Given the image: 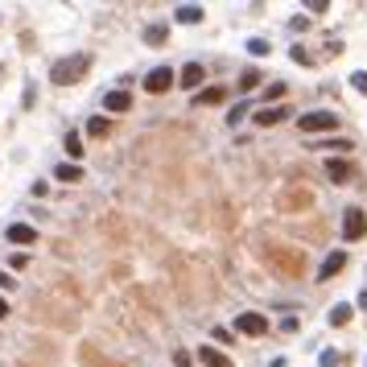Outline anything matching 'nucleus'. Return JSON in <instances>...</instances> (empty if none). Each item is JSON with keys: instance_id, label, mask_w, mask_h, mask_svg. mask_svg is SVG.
<instances>
[{"instance_id": "nucleus-1", "label": "nucleus", "mask_w": 367, "mask_h": 367, "mask_svg": "<svg viewBox=\"0 0 367 367\" xmlns=\"http://www.w3.org/2000/svg\"><path fill=\"white\" fill-rule=\"evenodd\" d=\"M87 66H91V58H87V54L62 58V62H54V66H50V83H58V87H70V83H78V78L87 74Z\"/></svg>"}, {"instance_id": "nucleus-2", "label": "nucleus", "mask_w": 367, "mask_h": 367, "mask_svg": "<svg viewBox=\"0 0 367 367\" xmlns=\"http://www.w3.org/2000/svg\"><path fill=\"white\" fill-rule=\"evenodd\" d=\"M364 235H367V215L359 207H347V211H343V240L355 244V240H364Z\"/></svg>"}, {"instance_id": "nucleus-3", "label": "nucleus", "mask_w": 367, "mask_h": 367, "mask_svg": "<svg viewBox=\"0 0 367 367\" xmlns=\"http://www.w3.org/2000/svg\"><path fill=\"white\" fill-rule=\"evenodd\" d=\"M297 128L302 132H331V128H339V116L335 112H306V116H297Z\"/></svg>"}, {"instance_id": "nucleus-4", "label": "nucleus", "mask_w": 367, "mask_h": 367, "mask_svg": "<svg viewBox=\"0 0 367 367\" xmlns=\"http://www.w3.org/2000/svg\"><path fill=\"white\" fill-rule=\"evenodd\" d=\"M174 83H178V70H169V66H153V70L145 74V91H153V95L169 91Z\"/></svg>"}, {"instance_id": "nucleus-5", "label": "nucleus", "mask_w": 367, "mask_h": 367, "mask_svg": "<svg viewBox=\"0 0 367 367\" xmlns=\"http://www.w3.org/2000/svg\"><path fill=\"white\" fill-rule=\"evenodd\" d=\"M235 331L260 339V335H269V318H264V314H240V318H235Z\"/></svg>"}, {"instance_id": "nucleus-6", "label": "nucleus", "mask_w": 367, "mask_h": 367, "mask_svg": "<svg viewBox=\"0 0 367 367\" xmlns=\"http://www.w3.org/2000/svg\"><path fill=\"white\" fill-rule=\"evenodd\" d=\"M202 78H207V70H202L198 62H186V66L178 70V87H186V91H194V95H198V83H202Z\"/></svg>"}, {"instance_id": "nucleus-7", "label": "nucleus", "mask_w": 367, "mask_h": 367, "mask_svg": "<svg viewBox=\"0 0 367 367\" xmlns=\"http://www.w3.org/2000/svg\"><path fill=\"white\" fill-rule=\"evenodd\" d=\"M4 240H8V244H37V231H33L29 223H8V227H4Z\"/></svg>"}, {"instance_id": "nucleus-8", "label": "nucleus", "mask_w": 367, "mask_h": 367, "mask_svg": "<svg viewBox=\"0 0 367 367\" xmlns=\"http://www.w3.org/2000/svg\"><path fill=\"white\" fill-rule=\"evenodd\" d=\"M343 264H347V252L339 248V252H331L326 260H322V269H318V281H331V277H339L343 273Z\"/></svg>"}, {"instance_id": "nucleus-9", "label": "nucleus", "mask_w": 367, "mask_h": 367, "mask_svg": "<svg viewBox=\"0 0 367 367\" xmlns=\"http://www.w3.org/2000/svg\"><path fill=\"white\" fill-rule=\"evenodd\" d=\"M326 178H331L335 186H347V182H351V165H347L343 157H331V161H326Z\"/></svg>"}, {"instance_id": "nucleus-10", "label": "nucleus", "mask_w": 367, "mask_h": 367, "mask_svg": "<svg viewBox=\"0 0 367 367\" xmlns=\"http://www.w3.org/2000/svg\"><path fill=\"white\" fill-rule=\"evenodd\" d=\"M132 107V95L128 91H107L103 95V112H128Z\"/></svg>"}, {"instance_id": "nucleus-11", "label": "nucleus", "mask_w": 367, "mask_h": 367, "mask_svg": "<svg viewBox=\"0 0 367 367\" xmlns=\"http://www.w3.org/2000/svg\"><path fill=\"white\" fill-rule=\"evenodd\" d=\"M285 116H289V112H285V107H260V112H256V116H252V120H256V124H260V128H273V124H281V120H285Z\"/></svg>"}, {"instance_id": "nucleus-12", "label": "nucleus", "mask_w": 367, "mask_h": 367, "mask_svg": "<svg viewBox=\"0 0 367 367\" xmlns=\"http://www.w3.org/2000/svg\"><path fill=\"white\" fill-rule=\"evenodd\" d=\"M198 364L202 367H231V359L223 351H215V347H198Z\"/></svg>"}, {"instance_id": "nucleus-13", "label": "nucleus", "mask_w": 367, "mask_h": 367, "mask_svg": "<svg viewBox=\"0 0 367 367\" xmlns=\"http://www.w3.org/2000/svg\"><path fill=\"white\" fill-rule=\"evenodd\" d=\"M174 17H178L182 25H198V21H202V8H198V4H178Z\"/></svg>"}, {"instance_id": "nucleus-14", "label": "nucleus", "mask_w": 367, "mask_h": 367, "mask_svg": "<svg viewBox=\"0 0 367 367\" xmlns=\"http://www.w3.org/2000/svg\"><path fill=\"white\" fill-rule=\"evenodd\" d=\"M223 95H227L223 87H207V91L194 95V103H202V107H207V103H223Z\"/></svg>"}, {"instance_id": "nucleus-15", "label": "nucleus", "mask_w": 367, "mask_h": 367, "mask_svg": "<svg viewBox=\"0 0 367 367\" xmlns=\"http://www.w3.org/2000/svg\"><path fill=\"white\" fill-rule=\"evenodd\" d=\"M54 178H58V182H78V178H83V169H78V165H66V161H62V165L54 169Z\"/></svg>"}, {"instance_id": "nucleus-16", "label": "nucleus", "mask_w": 367, "mask_h": 367, "mask_svg": "<svg viewBox=\"0 0 367 367\" xmlns=\"http://www.w3.org/2000/svg\"><path fill=\"white\" fill-rule=\"evenodd\" d=\"M347 322H351V306H347V302H339V306L331 310V326H347Z\"/></svg>"}, {"instance_id": "nucleus-17", "label": "nucleus", "mask_w": 367, "mask_h": 367, "mask_svg": "<svg viewBox=\"0 0 367 367\" xmlns=\"http://www.w3.org/2000/svg\"><path fill=\"white\" fill-rule=\"evenodd\" d=\"M66 157H70V165H74V157H83V140H78V132H66Z\"/></svg>"}, {"instance_id": "nucleus-18", "label": "nucleus", "mask_w": 367, "mask_h": 367, "mask_svg": "<svg viewBox=\"0 0 367 367\" xmlns=\"http://www.w3.org/2000/svg\"><path fill=\"white\" fill-rule=\"evenodd\" d=\"M314 149H326V153H347V149H351V140H318Z\"/></svg>"}, {"instance_id": "nucleus-19", "label": "nucleus", "mask_w": 367, "mask_h": 367, "mask_svg": "<svg viewBox=\"0 0 367 367\" xmlns=\"http://www.w3.org/2000/svg\"><path fill=\"white\" fill-rule=\"evenodd\" d=\"M145 41H149V45L165 41V29H161V25H149V29H145Z\"/></svg>"}, {"instance_id": "nucleus-20", "label": "nucleus", "mask_w": 367, "mask_h": 367, "mask_svg": "<svg viewBox=\"0 0 367 367\" xmlns=\"http://www.w3.org/2000/svg\"><path fill=\"white\" fill-rule=\"evenodd\" d=\"M248 54L264 58V54H269V41H264V37H252V41H248Z\"/></svg>"}, {"instance_id": "nucleus-21", "label": "nucleus", "mask_w": 367, "mask_h": 367, "mask_svg": "<svg viewBox=\"0 0 367 367\" xmlns=\"http://www.w3.org/2000/svg\"><path fill=\"white\" fill-rule=\"evenodd\" d=\"M256 83H260V74H256V70H244V78H240V91H252Z\"/></svg>"}, {"instance_id": "nucleus-22", "label": "nucleus", "mask_w": 367, "mask_h": 367, "mask_svg": "<svg viewBox=\"0 0 367 367\" xmlns=\"http://www.w3.org/2000/svg\"><path fill=\"white\" fill-rule=\"evenodd\" d=\"M87 132H95V136L107 132V120H103V116H91V120H87Z\"/></svg>"}, {"instance_id": "nucleus-23", "label": "nucleus", "mask_w": 367, "mask_h": 367, "mask_svg": "<svg viewBox=\"0 0 367 367\" xmlns=\"http://www.w3.org/2000/svg\"><path fill=\"white\" fill-rule=\"evenodd\" d=\"M244 116H248V103H235V107H231V116H227V124H240Z\"/></svg>"}, {"instance_id": "nucleus-24", "label": "nucleus", "mask_w": 367, "mask_h": 367, "mask_svg": "<svg viewBox=\"0 0 367 367\" xmlns=\"http://www.w3.org/2000/svg\"><path fill=\"white\" fill-rule=\"evenodd\" d=\"M351 83H355V91H364V95H367V70H355V74H351Z\"/></svg>"}, {"instance_id": "nucleus-25", "label": "nucleus", "mask_w": 367, "mask_h": 367, "mask_svg": "<svg viewBox=\"0 0 367 367\" xmlns=\"http://www.w3.org/2000/svg\"><path fill=\"white\" fill-rule=\"evenodd\" d=\"M264 95H269V99H281V95H285V83H273V87H269Z\"/></svg>"}, {"instance_id": "nucleus-26", "label": "nucleus", "mask_w": 367, "mask_h": 367, "mask_svg": "<svg viewBox=\"0 0 367 367\" xmlns=\"http://www.w3.org/2000/svg\"><path fill=\"white\" fill-rule=\"evenodd\" d=\"M12 285H17V281H12L8 273H0V289H12Z\"/></svg>"}, {"instance_id": "nucleus-27", "label": "nucleus", "mask_w": 367, "mask_h": 367, "mask_svg": "<svg viewBox=\"0 0 367 367\" xmlns=\"http://www.w3.org/2000/svg\"><path fill=\"white\" fill-rule=\"evenodd\" d=\"M359 310H367V289L359 293Z\"/></svg>"}, {"instance_id": "nucleus-28", "label": "nucleus", "mask_w": 367, "mask_h": 367, "mask_svg": "<svg viewBox=\"0 0 367 367\" xmlns=\"http://www.w3.org/2000/svg\"><path fill=\"white\" fill-rule=\"evenodd\" d=\"M4 314H8V302H4V297H0V318H4Z\"/></svg>"}]
</instances>
